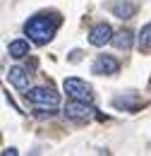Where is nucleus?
<instances>
[{"instance_id": "nucleus-9", "label": "nucleus", "mask_w": 151, "mask_h": 156, "mask_svg": "<svg viewBox=\"0 0 151 156\" xmlns=\"http://www.w3.org/2000/svg\"><path fill=\"white\" fill-rule=\"evenodd\" d=\"M134 12H137V5L132 0H118L113 5V15L120 20H130V17H134Z\"/></svg>"}, {"instance_id": "nucleus-3", "label": "nucleus", "mask_w": 151, "mask_h": 156, "mask_svg": "<svg viewBox=\"0 0 151 156\" xmlns=\"http://www.w3.org/2000/svg\"><path fill=\"white\" fill-rule=\"evenodd\" d=\"M62 89L67 91V96L75 98V101H86V103H91V98H94L91 87H89L84 79H79V77H67L62 82Z\"/></svg>"}, {"instance_id": "nucleus-5", "label": "nucleus", "mask_w": 151, "mask_h": 156, "mask_svg": "<svg viewBox=\"0 0 151 156\" xmlns=\"http://www.w3.org/2000/svg\"><path fill=\"white\" fill-rule=\"evenodd\" d=\"M120 70V62L113 58V55H98L91 65V72L94 75H115Z\"/></svg>"}, {"instance_id": "nucleus-8", "label": "nucleus", "mask_w": 151, "mask_h": 156, "mask_svg": "<svg viewBox=\"0 0 151 156\" xmlns=\"http://www.w3.org/2000/svg\"><path fill=\"white\" fill-rule=\"evenodd\" d=\"M113 46L118 48V51H130V48L134 46V31L122 29V31L113 34Z\"/></svg>"}, {"instance_id": "nucleus-12", "label": "nucleus", "mask_w": 151, "mask_h": 156, "mask_svg": "<svg viewBox=\"0 0 151 156\" xmlns=\"http://www.w3.org/2000/svg\"><path fill=\"white\" fill-rule=\"evenodd\" d=\"M2 156H17V149L15 147H7V149H2Z\"/></svg>"}, {"instance_id": "nucleus-7", "label": "nucleus", "mask_w": 151, "mask_h": 156, "mask_svg": "<svg viewBox=\"0 0 151 156\" xmlns=\"http://www.w3.org/2000/svg\"><path fill=\"white\" fill-rule=\"evenodd\" d=\"M7 79L19 91H26L29 89V70H24V67H10L7 70Z\"/></svg>"}, {"instance_id": "nucleus-6", "label": "nucleus", "mask_w": 151, "mask_h": 156, "mask_svg": "<svg viewBox=\"0 0 151 156\" xmlns=\"http://www.w3.org/2000/svg\"><path fill=\"white\" fill-rule=\"evenodd\" d=\"M108 41H113V29L103 22V24H96L94 29L89 31V43L91 46H106Z\"/></svg>"}, {"instance_id": "nucleus-4", "label": "nucleus", "mask_w": 151, "mask_h": 156, "mask_svg": "<svg viewBox=\"0 0 151 156\" xmlns=\"http://www.w3.org/2000/svg\"><path fill=\"white\" fill-rule=\"evenodd\" d=\"M65 118L67 120H75V122H86V120H91L94 118V108H91V103H86V101H70L67 106H65Z\"/></svg>"}, {"instance_id": "nucleus-10", "label": "nucleus", "mask_w": 151, "mask_h": 156, "mask_svg": "<svg viewBox=\"0 0 151 156\" xmlns=\"http://www.w3.org/2000/svg\"><path fill=\"white\" fill-rule=\"evenodd\" d=\"M7 53H10L12 58H17V60H19V58H24V55L29 53V43H26L24 39L10 41V43H7Z\"/></svg>"}, {"instance_id": "nucleus-2", "label": "nucleus", "mask_w": 151, "mask_h": 156, "mask_svg": "<svg viewBox=\"0 0 151 156\" xmlns=\"http://www.w3.org/2000/svg\"><path fill=\"white\" fill-rule=\"evenodd\" d=\"M24 98H26L29 103L38 106V108H58V103H60L58 91H53L51 87H34V89H26V91H24Z\"/></svg>"}, {"instance_id": "nucleus-1", "label": "nucleus", "mask_w": 151, "mask_h": 156, "mask_svg": "<svg viewBox=\"0 0 151 156\" xmlns=\"http://www.w3.org/2000/svg\"><path fill=\"white\" fill-rule=\"evenodd\" d=\"M58 24H60L58 17H51V15H34L31 20H26V24H24V34L34 41L36 46H43V43H48V41L53 39Z\"/></svg>"}, {"instance_id": "nucleus-11", "label": "nucleus", "mask_w": 151, "mask_h": 156, "mask_svg": "<svg viewBox=\"0 0 151 156\" xmlns=\"http://www.w3.org/2000/svg\"><path fill=\"white\" fill-rule=\"evenodd\" d=\"M137 46L139 51H151V22L142 27V31L137 34Z\"/></svg>"}]
</instances>
